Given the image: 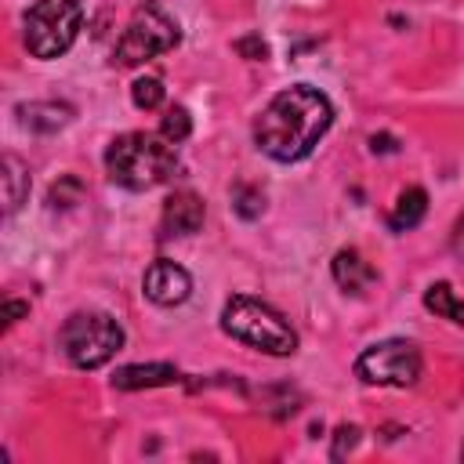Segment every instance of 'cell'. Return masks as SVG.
<instances>
[{"label": "cell", "mask_w": 464, "mask_h": 464, "mask_svg": "<svg viewBox=\"0 0 464 464\" xmlns=\"http://www.w3.org/2000/svg\"><path fill=\"white\" fill-rule=\"evenodd\" d=\"M330 123H334L330 98L308 83H294L261 109V116L254 120V141L268 160L297 163L319 145Z\"/></svg>", "instance_id": "cell-1"}, {"label": "cell", "mask_w": 464, "mask_h": 464, "mask_svg": "<svg viewBox=\"0 0 464 464\" xmlns=\"http://www.w3.org/2000/svg\"><path fill=\"white\" fill-rule=\"evenodd\" d=\"M105 170L112 178V185L127 188V192H149L163 181L174 178L178 170V149L170 138L163 134H149V130H127L120 138L109 141L105 149Z\"/></svg>", "instance_id": "cell-2"}, {"label": "cell", "mask_w": 464, "mask_h": 464, "mask_svg": "<svg viewBox=\"0 0 464 464\" xmlns=\"http://www.w3.org/2000/svg\"><path fill=\"white\" fill-rule=\"evenodd\" d=\"M221 330L257 352H268V355H294L297 352V334L294 326L265 301L257 297H232L225 308H221Z\"/></svg>", "instance_id": "cell-3"}, {"label": "cell", "mask_w": 464, "mask_h": 464, "mask_svg": "<svg viewBox=\"0 0 464 464\" xmlns=\"http://www.w3.org/2000/svg\"><path fill=\"white\" fill-rule=\"evenodd\" d=\"M178 44H181V25H178V18H174L163 4L145 0V4L134 7V14H130L123 36L116 40L112 62L123 65V69H130V65H141V62H149V58H156V54L174 51Z\"/></svg>", "instance_id": "cell-4"}, {"label": "cell", "mask_w": 464, "mask_h": 464, "mask_svg": "<svg viewBox=\"0 0 464 464\" xmlns=\"http://www.w3.org/2000/svg\"><path fill=\"white\" fill-rule=\"evenodd\" d=\"M58 344L72 366L98 370L123 348V330L105 312H76L58 330Z\"/></svg>", "instance_id": "cell-5"}, {"label": "cell", "mask_w": 464, "mask_h": 464, "mask_svg": "<svg viewBox=\"0 0 464 464\" xmlns=\"http://www.w3.org/2000/svg\"><path fill=\"white\" fill-rule=\"evenodd\" d=\"M83 22L80 0H36L25 14V47L33 58H58L76 44Z\"/></svg>", "instance_id": "cell-6"}, {"label": "cell", "mask_w": 464, "mask_h": 464, "mask_svg": "<svg viewBox=\"0 0 464 464\" xmlns=\"http://www.w3.org/2000/svg\"><path fill=\"white\" fill-rule=\"evenodd\" d=\"M420 348L413 341L392 337V341H377L370 344L359 359H355V377L366 384H381V388H410L420 377Z\"/></svg>", "instance_id": "cell-7"}, {"label": "cell", "mask_w": 464, "mask_h": 464, "mask_svg": "<svg viewBox=\"0 0 464 464\" xmlns=\"http://www.w3.org/2000/svg\"><path fill=\"white\" fill-rule=\"evenodd\" d=\"M141 290H145V297H149L152 304L170 308V304H181V301L192 294V276H188L181 265L160 257V261H152V265L145 268Z\"/></svg>", "instance_id": "cell-8"}, {"label": "cell", "mask_w": 464, "mask_h": 464, "mask_svg": "<svg viewBox=\"0 0 464 464\" xmlns=\"http://www.w3.org/2000/svg\"><path fill=\"white\" fill-rule=\"evenodd\" d=\"M203 214H207V210H203V199H199L196 192L181 188V192L167 196L160 228H163V236H192V232H199Z\"/></svg>", "instance_id": "cell-9"}, {"label": "cell", "mask_w": 464, "mask_h": 464, "mask_svg": "<svg viewBox=\"0 0 464 464\" xmlns=\"http://www.w3.org/2000/svg\"><path fill=\"white\" fill-rule=\"evenodd\" d=\"M334 283L344 290V294H362L366 286L377 283V268L359 254V250H337L334 254Z\"/></svg>", "instance_id": "cell-10"}, {"label": "cell", "mask_w": 464, "mask_h": 464, "mask_svg": "<svg viewBox=\"0 0 464 464\" xmlns=\"http://www.w3.org/2000/svg\"><path fill=\"white\" fill-rule=\"evenodd\" d=\"M181 373L170 362H149V366H120L112 373V388L120 392H138V388H156V384H178Z\"/></svg>", "instance_id": "cell-11"}, {"label": "cell", "mask_w": 464, "mask_h": 464, "mask_svg": "<svg viewBox=\"0 0 464 464\" xmlns=\"http://www.w3.org/2000/svg\"><path fill=\"white\" fill-rule=\"evenodd\" d=\"M424 214H428V192L417 188V185H410V188L399 192V199H395V207L388 214V228L392 232H410V228L420 225Z\"/></svg>", "instance_id": "cell-12"}, {"label": "cell", "mask_w": 464, "mask_h": 464, "mask_svg": "<svg viewBox=\"0 0 464 464\" xmlns=\"http://www.w3.org/2000/svg\"><path fill=\"white\" fill-rule=\"evenodd\" d=\"M69 105H58V102H29V105H18V120L22 127L29 130H58L62 123H69Z\"/></svg>", "instance_id": "cell-13"}, {"label": "cell", "mask_w": 464, "mask_h": 464, "mask_svg": "<svg viewBox=\"0 0 464 464\" xmlns=\"http://www.w3.org/2000/svg\"><path fill=\"white\" fill-rule=\"evenodd\" d=\"M424 308L435 312L439 319H450V323L464 326V297H457V290L450 283H431L424 290Z\"/></svg>", "instance_id": "cell-14"}, {"label": "cell", "mask_w": 464, "mask_h": 464, "mask_svg": "<svg viewBox=\"0 0 464 464\" xmlns=\"http://www.w3.org/2000/svg\"><path fill=\"white\" fill-rule=\"evenodd\" d=\"M29 196V170L22 167V160L4 156V210L14 214Z\"/></svg>", "instance_id": "cell-15"}, {"label": "cell", "mask_w": 464, "mask_h": 464, "mask_svg": "<svg viewBox=\"0 0 464 464\" xmlns=\"http://www.w3.org/2000/svg\"><path fill=\"white\" fill-rule=\"evenodd\" d=\"M163 94H167V91H163V83H160L156 76H141V80L130 83V102H134L138 109H145V112H149V109H160V105H163Z\"/></svg>", "instance_id": "cell-16"}, {"label": "cell", "mask_w": 464, "mask_h": 464, "mask_svg": "<svg viewBox=\"0 0 464 464\" xmlns=\"http://www.w3.org/2000/svg\"><path fill=\"white\" fill-rule=\"evenodd\" d=\"M160 134L170 138L174 145L185 141V138L192 134V116H188V109H185V105H170V109L163 112V127H160Z\"/></svg>", "instance_id": "cell-17"}, {"label": "cell", "mask_w": 464, "mask_h": 464, "mask_svg": "<svg viewBox=\"0 0 464 464\" xmlns=\"http://www.w3.org/2000/svg\"><path fill=\"white\" fill-rule=\"evenodd\" d=\"M232 207L239 218H257L265 210V192L254 185H236L232 188Z\"/></svg>", "instance_id": "cell-18"}, {"label": "cell", "mask_w": 464, "mask_h": 464, "mask_svg": "<svg viewBox=\"0 0 464 464\" xmlns=\"http://www.w3.org/2000/svg\"><path fill=\"white\" fill-rule=\"evenodd\" d=\"M236 51L246 54L250 62H265V54H268V47H265L261 36H243V40H236Z\"/></svg>", "instance_id": "cell-19"}, {"label": "cell", "mask_w": 464, "mask_h": 464, "mask_svg": "<svg viewBox=\"0 0 464 464\" xmlns=\"http://www.w3.org/2000/svg\"><path fill=\"white\" fill-rule=\"evenodd\" d=\"M25 312H29V304H25V301L7 297V301H4V326H14V323H18Z\"/></svg>", "instance_id": "cell-20"}, {"label": "cell", "mask_w": 464, "mask_h": 464, "mask_svg": "<svg viewBox=\"0 0 464 464\" xmlns=\"http://www.w3.org/2000/svg\"><path fill=\"white\" fill-rule=\"evenodd\" d=\"M450 243H453V254L464 257V214L457 218V225H453V239H450Z\"/></svg>", "instance_id": "cell-21"}, {"label": "cell", "mask_w": 464, "mask_h": 464, "mask_svg": "<svg viewBox=\"0 0 464 464\" xmlns=\"http://www.w3.org/2000/svg\"><path fill=\"white\" fill-rule=\"evenodd\" d=\"M460 457H464V450H460Z\"/></svg>", "instance_id": "cell-22"}]
</instances>
